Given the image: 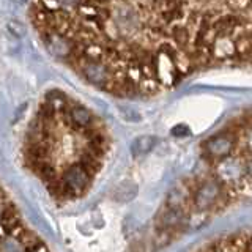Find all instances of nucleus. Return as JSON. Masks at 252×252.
<instances>
[{
  "instance_id": "nucleus-1",
  "label": "nucleus",
  "mask_w": 252,
  "mask_h": 252,
  "mask_svg": "<svg viewBox=\"0 0 252 252\" xmlns=\"http://www.w3.org/2000/svg\"><path fill=\"white\" fill-rule=\"evenodd\" d=\"M222 3L44 2L29 19L55 59L118 98L150 96L211 62L203 33Z\"/></svg>"
},
{
  "instance_id": "nucleus-8",
  "label": "nucleus",
  "mask_w": 252,
  "mask_h": 252,
  "mask_svg": "<svg viewBox=\"0 0 252 252\" xmlns=\"http://www.w3.org/2000/svg\"><path fill=\"white\" fill-rule=\"evenodd\" d=\"M244 178L252 183V155L244 158Z\"/></svg>"
},
{
  "instance_id": "nucleus-7",
  "label": "nucleus",
  "mask_w": 252,
  "mask_h": 252,
  "mask_svg": "<svg viewBox=\"0 0 252 252\" xmlns=\"http://www.w3.org/2000/svg\"><path fill=\"white\" fill-rule=\"evenodd\" d=\"M156 144V139L152 137V136H144V137H139L136 142H134L132 145V150L136 155H142V153H147L150 152Z\"/></svg>"
},
{
  "instance_id": "nucleus-10",
  "label": "nucleus",
  "mask_w": 252,
  "mask_h": 252,
  "mask_svg": "<svg viewBox=\"0 0 252 252\" xmlns=\"http://www.w3.org/2000/svg\"><path fill=\"white\" fill-rule=\"evenodd\" d=\"M246 148L249 155H252V128L248 131V136H246Z\"/></svg>"
},
{
  "instance_id": "nucleus-4",
  "label": "nucleus",
  "mask_w": 252,
  "mask_h": 252,
  "mask_svg": "<svg viewBox=\"0 0 252 252\" xmlns=\"http://www.w3.org/2000/svg\"><path fill=\"white\" fill-rule=\"evenodd\" d=\"M218 181L224 186V189H235L241 186L246 178H244V158L238 156H227L216 167Z\"/></svg>"
},
{
  "instance_id": "nucleus-11",
  "label": "nucleus",
  "mask_w": 252,
  "mask_h": 252,
  "mask_svg": "<svg viewBox=\"0 0 252 252\" xmlns=\"http://www.w3.org/2000/svg\"><path fill=\"white\" fill-rule=\"evenodd\" d=\"M246 252H252V248H251V241H249V244H248V248H246Z\"/></svg>"
},
{
  "instance_id": "nucleus-9",
  "label": "nucleus",
  "mask_w": 252,
  "mask_h": 252,
  "mask_svg": "<svg viewBox=\"0 0 252 252\" xmlns=\"http://www.w3.org/2000/svg\"><path fill=\"white\" fill-rule=\"evenodd\" d=\"M191 132L188 129V126H185V125H180V126H175V128L172 129V134L175 137H185V136H188V134Z\"/></svg>"
},
{
  "instance_id": "nucleus-5",
  "label": "nucleus",
  "mask_w": 252,
  "mask_h": 252,
  "mask_svg": "<svg viewBox=\"0 0 252 252\" xmlns=\"http://www.w3.org/2000/svg\"><path fill=\"white\" fill-rule=\"evenodd\" d=\"M224 194L225 189L216 178L205 180L194 191V205L199 210H208L211 207H215Z\"/></svg>"
},
{
  "instance_id": "nucleus-2",
  "label": "nucleus",
  "mask_w": 252,
  "mask_h": 252,
  "mask_svg": "<svg viewBox=\"0 0 252 252\" xmlns=\"http://www.w3.org/2000/svg\"><path fill=\"white\" fill-rule=\"evenodd\" d=\"M112 147L106 123L62 92L47 94L32 118L22 145L27 169L57 202L90 191Z\"/></svg>"
},
{
  "instance_id": "nucleus-3",
  "label": "nucleus",
  "mask_w": 252,
  "mask_h": 252,
  "mask_svg": "<svg viewBox=\"0 0 252 252\" xmlns=\"http://www.w3.org/2000/svg\"><path fill=\"white\" fill-rule=\"evenodd\" d=\"M0 252H51L18 205L0 186Z\"/></svg>"
},
{
  "instance_id": "nucleus-6",
  "label": "nucleus",
  "mask_w": 252,
  "mask_h": 252,
  "mask_svg": "<svg viewBox=\"0 0 252 252\" xmlns=\"http://www.w3.org/2000/svg\"><path fill=\"white\" fill-rule=\"evenodd\" d=\"M236 139L232 132L219 134L216 137H211L207 144H205V152L213 159H224V158L230 156L233 148L236 145Z\"/></svg>"
}]
</instances>
